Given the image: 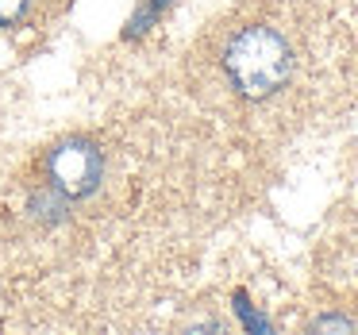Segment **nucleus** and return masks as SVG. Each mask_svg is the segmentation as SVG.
<instances>
[{"label": "nucleus", "instance_id": "obj_3", "mask_svg": "<svg viewBox=\"0 0 358 335\" xmlns=\"http://www.w3.org/2000/svg\"><path fill=\"white\" fill-rule=\"evenodd\" d=\"M170 4H173V0H143V4H139V12H135V16H131V24H127V39H139V35L147 31V27L155 24V20L162 16V12L170 8Z\"/></svg>", "mask_w": 358, "mask_h": 335}, {"label": "nucleus", "instance_id": "obj_4", "mask_svg": "<svg viewBox=\"0 0 358 335\" xmlns=\"http://www.w3.org/2000/svg\"><path fill=\"white\" fill-rule=\"evenodd\" d=\"M231 301H235V304H231L235 316H239V324L247 327V332H255V335H266V332H270V320H266L262 312H258L255 304L247 301V293H235Z\"/></svg>", "mask_w": 358, "mask_h": 335}, {"label": "nucleus", "instance_id": "obj_5", "mask_svg": "<svg viewBox=\"0 0 358 335\" xmlns=\"http://www.w3.org/2000/svg\"><path fill=\"white\" fill-rule=\"evenodd\" d=\"M24 12H27V0H0V27L16 24Z\"/></svg>", "mask_w": 358, "mask_h": 335}, {"label": "nucleus", "instance_id": "obj_6", "mask_svg": "<svg viewBox=\"0 0 358 335\" xmlns=\"http://www.w3.org/2000/svg\"><path fill=\"white\" fill-rule=\"evenodd\" d=\"M350 320L347 316H320L316 324H312V332H350Z\"/></svg>", "mask_w": 358, "mask_h": 335}, {"label": "nucleus", "instance_id": "obj_2", "mask_svg": "<svg viewBox=\"0 0 358 335\" xmlns=\"http://www.w3.org/2000/svg\"><path fill=\"white\" fill-rule=\"evenodd\" d=\"M50 189L55 193H62L66 201H81V197H89L96 185H101V150L89 147L85 139H66L58 143L55 150H50Z\"/></svg>", "mask_w": 358, "mask_h": 335}, {"label": "nucleus", "instance_id": "obj_1", "mask_svg": "<svg viewBox=\"0 0 358 335\" xmlns=\"http://www.w3.org/2000/svg\"><path fill=\"white\" fill-rule=\"evenodd\" d=\"M224 70L231 78V85L250 101H266L289 81L293 70V55L289 43L281 39L273 27H243L239 35H231L224 50Z\"/></svg>", "mask_w": 358, "mask_h": 335}]
</instances>
